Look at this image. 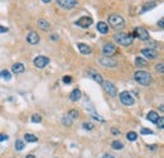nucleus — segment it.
<instances>
[{"label":"nucleus","mask_w":164,"mask_h":158,"mask_svg":"<svg viewBox=\"0 0 164 158\" xmlns=\"http://www.w3.org/2000/svg\"><path fill=\"white\" fill-rule=\"evenodd\" d=\"M147 119L149 122H152V123H157L158 119H159V115H158L157 111H149L148 115H147Z\"/></svg>","instance_id":"19"},{"label":"nucleus","mask_w":164,"mask_h":158,"mask_svg":"<svg viewBox=\"0 0 164 158\" xmlns=\"http://www.w3.org/2000/svg\"><path fill=\"white\" fill-rule=\"evenodd\" d=\"M158 26H159L160 28H163V26H164V19H163V18H160V19H159V22H158Z\"/></svg>","instance_id":"39"},{"label":"nucleus","mask_w":164,"mask_h":158,"mask_svg":"<svg viewBox=\"0 0 164 158\" xmlns=\"http://www.w3.org/2000/svg\"><path fill=\"white\" fill-rule=\"evenodd\" d=\"M140 133L144 134V135H152V134H153V132H152L150 129H147V128H141V129H140Z\"/></svg>","instance_id":"33"},{"label":"nucleus","mask_w":164,"mask_h":158,"mask_svg":"<svg viewBox=\"0 0 164 158\" xmlns=\"http://www.w3.org/2000/svg\"><path fill=\"white\" fill-rule=\"evenodd\" d=\"M68 116L71 118V119H76V118L78 116V111H77V110H71V111L68 113Z\"/></svg>","instance_id":"31"},{"label":"nucleus","mask_w":164,"mask_h":158,"mask_svg":"<svg viewBox=\"0 0 164 158\" xmlns=\"http://www.w3.org/2000/svg\"><path fill=\"white\" fill-rule=\"evenodd\" d=\"M72 122H73V119H71V118L68 116V115H64L63 118H62V123H63V125H72Z\"/></svg>","instance_id":"26"},{"label":"nucleus","mask_w":164,"mask_h":158,"mask_svg":"<svg viewBox=\"0 0 164 158\" xmlns=\"http://www.w3.org/2000/svg\"><path fill=\"white\" fill-rule=\"evenodd\" d=\"M15 149L16 151H23L24 149V142H22V141H16L15 142Z\"/></svg>","instance_id":"27"},{"label":"nucleus","mask_w":164,"mask_h":158,"mask_svg":"<svg viewBox=\"0 0 164 158\" xmlns=\"http://www.w3.org/2000/svg\"><path fill=\"white\" fill-rule=\"evenodd\" d=\"M111 147H113L114 149H116V151H121V149L124 148V144H122L120 141H114V142L111 143Z\"/></svg>","instance_id":"24"},{"label":"nucleus","mask_w":164,"mask_h":158,"mask_svg":"<svg viewBox=\"0 0 164 158\" xmlns=\"http://www.w3.org/2000/svg\"><path fill=\"white\" fill-rule=\"evenodd\" d=\"M157 7V4H154V3H152V4H148V5H144V8L141 9V13H144V12H147V10H150V9H153V8H155Z\"/></svg>","instance_id":"30"},{"label":"nucleus","mask_w":164,"mask_h":158,"mask_svg":"<svg viewBox=\"0 0 164 158\" xmlns=\"http://www.w3.org/2000/svg\"><path fill=\"white\" fill-rule=\"evenodd\" d=\"M111 133H113V134H115V135H119V134H120V130H119V129H116V128H113V129H111Z\"/></svg>","instance_id":"37"},{"label":"nucleus","mask_w":164,"mask_h":158,"mask_svg":"<svg viewBox=\"0 0 164 158\" xmlns=\"http://www.w3.org/2000/svg\"><path fill=\"white\" fill-rule=\"evenodd\" d=\"M134 78L138 84L143 86H148L152 84V75L147 71H136L134 73Z\"/></svg>","instance_id":"2"},{"label":"nucleus","mask_w":164,"mask_h":158,"mask_svg":"<svg viewBox=\"0 0 164 158\" xmlns=\"http://www.w3.org/2000/svg\"><path fill=\"white\" fill-rule=\"evenodd\" d=\"M109 24H110L113 28H115V29H121L125 26V21H124V18L121 15L113 14V15L109 16Z\"/></svg>","instance_id":"3"},{"label":"nucleus","mask_w":164,"mask_h":158,"mask_svg":"<svg viewBox=\"0 0 164 158\" xmlns=\"http://www.w3.org/2000/svg\"><path fill=\"white\" fill-rule=\"evenodd\" d=\"M62 81H63L64 84H71V82H72V77H71V76H63Z\"/></svg>","instance_id":"35"},{"label":"nucleus","mask_w":164,"mask_h":158,"mask_svg":"<svg viewBox=\"0 0 164 158\" xmlns=\"http://www.w3.org/2000/svg\"><path fill=\"white\" fill-rule=\"evenodd\" d=\"M25 158H35V157H34V156H33V154H28V156H27V157H25Z\"/></svg>","instance_id":"42"},{"label":"nucleus","mask_w":164,"mask_h":158,"mask_svg":"<svg viewBox=\"0 0 164 158\" xmlns=\"http://www.w3.org/2000/svg\"><path fill=\"white\" fill-rule=\"evenodd\" d=\"M42 2H43V3H46V4H48V3H51V2H52V0H42Z\"/></svg>","instance_id":"43"},{"label":"nucleus","mask_w":164,"mask_h":158,"mask_svg":"<svg viewBox=\"0 0 164 158\" xmlns=\"http://www.w3.org/2000/svg\"><path fill=\"white\" fill-rule=\"evenodd\" d=\"M0 77H2L3 80H5V81H9L10 78H11V75H10V72H9V71L3 70L2 72H0Z\"/></svg>","instance_id":"23"},{"label":"nucleus","mask_w":164,"mask_h":158,"mask_svg":"<svg viewBox=\"0 0 164 158\" xmlns=\"http://www.w3.org/2000/svg\"><path fill=\"white\" fill-rule=\"evenodd\" d=\"M157 124H158V128H159V129H163V128H164V118H163V116H159V119H158Z\"/></svg>","instance_id":"32"},{"label":"nucleus","mask_w":164,"mask_h":158,"mask_svg":"<svg viewBox=\"0 0 164 158\" xmlns=\"http://www.w3.org/2000/svg\"><path fill=\"white\" fill-rule=\"evenodd\" d=\"M8 141V135L7 134H0V142H5Z\"/></svg>","instance_id":"36"},{"label":"nucleus","mask_w":164,"mask_h":158,"mask_svg":"<svg viewBox=\"0 0 164 158\" xmlns=\"http://www.w3.org/2000/svg\"><path fill=\"white\" fill-rule=\"evenodd\" d=\"M134 35L138 37L139 39H141V41H148V39H149V33H148V30L145 29L144 27H138L134 30Z\"/></svg>","instance_id":"6"},{"label":"nucleus","mask_w":164,"mask_h":158,"mask_svg":"<svg viewBox=\"0 0 164 158\" xmlns=\"http://www.w3.org/2000/svg\"><path fill=\"white\" fill-rule=\"evenodd\" d=\"M38 27L42 30H44V32L49 30V23L46 21V19H39V21H38Z\"/></svg>","instance_id":"20"},{"label":"nucleus","mask_w":164,"mask_h":158,"mask_svg":"<svg viewBox=\"0 0 164 158\" xmlns=\"http://www.w3.org/2000/svg\"><path fill=\"white\" fill-rule=\"evenodd\" d=\"M117 48L115 47V44L113 43H106L104 47H102V53L106 56V57H110V56H114L116 53Z\"/></svg>","instance_id":"9"},{"label":"nucleus","mask_w":164,"mask_h":158,"mask_svg":"<svg viewBox=\"0 0 164 158\" xmlns=\"http://www.w3.org/2000/svg\"><path fill=\"white\" fill-rule=\"evenodd\" d=\"M126 138H127V141H130V142H134L138 139V134L135 132H129L126 134Z\"/></svg>","instance_id":"25"},{"label":"nucleus","mask_w":164,"mask_h":158,"mask_svg":"<svg viewBox=\"0 0 164 158\" xmlns=\"http://www.w3.org/2000/svg\"><path fill=\"white\" fill-rule=\"evenodd\" d=\"M57 4L63 9H73L77 7V0H57Z\"/></svg>","instance_id":"7"},{"label":"nucleus","mask_w":164,"mask_h":158,"mask_svg":"<svg viewBox=\"0 0 164 158\" xmlns=\"http://www.w3.org/2000/svg\"><path fill=\"white\" fill-rule=\"evenodd\" d=\"M51 37H52L53 41H56V39H58V37H57V35H54V34H53V35H51Z\"/></svg>","instance_id":"41"},{"label":"nucleus","mask_w":164,"mask_h":158,"mask_svg":"<svg viewBox=\"0 0 164 158\" xmlns=\"http://www.w3.org/2000/svg\"><path fill=\"white\" fill-rule=\"evenodd\" d=\"M141 54L144 57L150 58V60H154V58L158 57V51L157 49H152V48H143L141 49Z\"/></svg>","instance_id":"12"},{"label":"nucleus","mask_w":164,"mask_h":158,"mask_svg":"<svg viewBox=\"0 0 164 158\" xmlns=\"http://www.w3.org/2000/svg\"><path fill=\"white\" fill-rule=\"evenodd\" d=\"M102 158H115V157H114L113 154H109V153H107V154H105Z\"/></svg>","instance_id":"40"},{"label":"nucleus","mask_w":164,"mask_h":158,"mask_svg":"<svg viewBox=\"0 0 164 158\" xmlns=\"http://www.w3.org/2000/svg\"><path fill=\"white\" fill-rule=\"evenodd\" d=\"M135 63H136L138 67H145V66L148 65V61L144 60V58H141V57H138L136 60H135Z\"/></svg>","instance_id":"22"},{"label":"nucleus","mask_w":164,"mask_h":158,"mask_svg":"<svg viewBox=\"0 0 164 158\" xmlns=\"http://www.w3.org/2000/svg\"><path fill=\"white\" fill-rule=\"evenodd\" d=\"M80 99H81V90H80V89H75L73 91L69 94V100H71V101L76 103V101L80 100Z\"/></svg>","instance_id":"14"},{"label":"nucleus","mask_w":164,"mask_h":158,"mask_svg":"<svg viewBox=\"0 0 164 158\" xmlns=\"http://www.w3.org/2000/svg\"><path fill=\"white\" fill-rule=\"evenodd\" d=\"M24 139H25L27 142H29V143H35V142H38V138L35 137L34 134H29V133H27V134L24 135Z\"/></svg>","instance_id":"21"},{"label":"nucleus","mask_w":164,"mask_h":158,"mask_svg":"<svg viewBox=\"0 0 164 158\" xmlns=\"http://www.w3.org/2000/svg\"><path fill=\"white\" fill-rule=\"evenodd\" d=\"M155 70H157V72H159V73H163V72H164V65H163V63H159V65H157V66H155Z\"/></svg>","instance_id":"34"},{"label":"nucleus","mask_w":164,"mask_h":158,"mask_svg":"<svg viewBox=\"0 0 164 158\" xmlns=\"http://www.w3.org/2000/svg\"><path fill=\"white\" fill-rule=\"evenodd\" d=\"M32 122L33 123H41L42 122V116L39 114H33L32 115Z\"/></svg>","instance_id":"28"},{"label":"nucleus","mask_w":164,"mask_h":158,"mask_svg":"<svg viewBox=\"0 0 164 158\" xmlns=\"http://www.w3.org/2000/svg\"><path fill=\"white\" fill-rule=\"evenodd\" d=\"M92 23H94V21L91 16H81L78 21H76V26L81 27V28H88Z\"/></svg>","instance_id":"8"},{"label":"nucleus","mask_w":164,"mask_h":158,"mask_svg":"<svg viewBox=\"0 0 164 158\" xmlns=\"http://www.w3.org/2000/svg\"><path fill=\"white\" fill-rule=\"evenodd\" d=\"M7 32H8V28L7 27L0 26V33H7Z\"/></svg>","instance_id":"38"},{"label":"nucleus","mask_w":164,"mask_h":158,"mask_svg":"<svg viewBox=\"0 0 164 158\" xmlns=\"http://www.w3.org/2000/svg\"><path fill=\"white\" fill-rule=\"evenodd\" d=\"M27 41H28V43H30V44H37V43H39L41 38H39V35H38L37 32H30V33H28V35H27Z\"/></svg>","instance_id":"13"},{"label":"nucleus","mask_w":164,"mask_h":158,"mask_svg":"<svg viewBox=\"0 0 164 158\" xmlns=\"http://www.w3.org/2000/svg\"><path fill=\"white\" fill-rule=\"evenodd\" d=\"M24 70H25V67L23 63H14L11 67V71L14 73H22V72H24Z\"/></svg>","instance_id":"18"},{"label":"nucleus","mask_w":164,"mask_h":158,"mask_svg":"<svg viewBox=\"0 0 164 158\" xmlns=\"http://www.w3.org/2000/svg\"><path fill=\"white\" fill-rule=\"evenodd\" d=\"M91 77H92L94 78V80L97 82V84H100V85H102V82H104V78H102V76L100 75V73H97V72H95V71H92V70H91V71H88L87 72Z\"/></svg>","instance_id":"15"},{"label":"nucleus","mask_w":164,"mask_h":158,"mask_svg":"<svg viewBox=\"0 0 164 158\" xmlns=\"http://www.w3.org/2000/svg\"><path fill=\"white\" fill-rule=\"evenodd\" d=\"M102 85H104L105 91H106L109 95H111V96H117V90H116V87H115V85H114L113 82H110V81H104Z\"/></svg>","instance_id":"10"},{"label":"nucleus","mask_w":164,"mask_h":158,"mask_svg":"<svg viewBox=\"0 0 164 158\" xmlns=\"http://www.w3.org/2000/svg\"><path fill=\"white\" fill-rule=\"evenodd\" d=\"M82 128H83L85 130H92L95 127H94V124H92V123H87V122H86V123H83V124H82Z\"/></svg>","instance_id":"29"},{"label":"nucleus","mask_w":164,"mask_h":158,"mask_svg":"<svg viewBox=\"0 0 164 158\" xmlns=\"http://www.w3.org/2000/svg\"><path fill=\"white\" fill-rule=\"evenodd\" d=\"M114 41L120 44V46H130L134 41V37L130 33H124V32H119L114 35Z\"/></svg>","instance_id":"1"},{"label":"nucleus","mask_w":164,"mask_h":158,"mask_svg":"<svg viewBox=\"0 0 164 158\" xmlns=\"http://www.w3.org/2000/svg\"><path fill=\"white\" fill-rule=\"evenodd\" d=\"M100 63L104 66V67H110V68H113V67H116V65H117V62L114 60V58H111V57H101V60H100Z\"/></svg>","instance_id":"11"},{"label":"nucleus","mask_w":164,"mask_h":158,"mask_svg":"<svg viewBox=\"0 0 164 158\" xmlns=\"http://www.w3.org/2000/svg\"><path fill=\"white\" fill-rule=\"evenodd\" d=\"M77 47H78V51H80L82 54H90L91 51H92L88 44H85V43H78Z\"/></svg>","instance_id":"16"},{"label":"nucleus","mask_w":164,"mask_h":158,"mask_svg":"<svg viewBox=\"0 0 164 158\" xmlns=\"http://www.w3.org/2000/svg\"><path fill=\"white\" fill-rule=\"evenodd\" d=\"M119 99H120V101H121L124 105H126V106H131V105H134V103H135L133 95H131L130 92H127V91H122V92L119 95Z\"/></svg>","instance_id":"4"},{"label":"nucleus","mask_w":164,"mask_h":158,"mask_svg":"<svg viewBox=\"0 0 164 158\" xmlns=\"http://www.w3.org/2000/svg\"><path fill=\"white\" fill-rule=\"evenodd\" d=\"M33 63H34V66L37 68H44L49 63V58L46 57V56H38V57L34 58Z\"/></svg>","instance_id":"5"},{"label":"nucleus","mask_w":164,"mask_h":158,"mask_svg":"<svg viewBox=\"0 0 164 158\" xmlns=\"http://www.w3.org/2000/svg\"><path fill=\"white\" fill-rule=\"evenodd\" d=\"M96 28H97V30H99L101 34L109 33V27H107V23H105V22H99L97 26H96Z\"/></svg>","instance_id":"17"}]
</instances>
